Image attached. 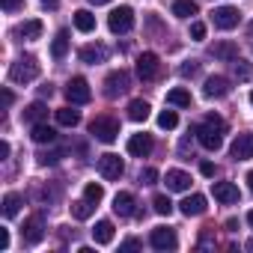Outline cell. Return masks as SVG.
Listing matches in <instances>:
<instances>
[{"label": "cell", "mask_w": 253, "mask_h": 253, "mask_svg": "<svg viewBox=\"0 0 253 253\" xmlns=\"http://www.w3.org/2000/svg\"><path fill=\"white\" fill-rule=\"evenodd\" d=\"M223 131H226V122H223L220 116H214V113H209L200 125H194V137H197L200 146L209 149V152H217V149L223 146Z\"/></svg>", "instance_id": "cell-1"}, {"label": "cell", "mask_w": 253, "mask_h": 253, "mask_svg": "<svg viewBox=\"0 0 253 253\" xmlns=\"http://www.w3.org/2000/svg\"><path fill=\"white\" fill-rule=\"evenodd\" d=\"M39 78V60L36 57H18L12 66H9V81L12 84H30Z\"/></svg>", "instance_id": "cell-2"}, {"label": "cell", "mask_w": 253, "mask_h": 253, "mask_svg": "<svg viewBox=\"0 0 253 253\" xmlns=\"http://www.w3.org/2000/svg\"><path fill=\"white\" fill-rule=\"evenodd\" d=\"M89 134L98 143H116V137H119V122L113 116H95L89 122Z\"/></svg>", "instance_id": "cell-3"}, {"label": "cell", "mask_w": 253, "mask_h": 253, "mask_svg": "<svg viewBox=\"0 0 253 253\" xmlns=\"http://www.w3.org/2000/svg\"><path fill=\"white\" fill-rule=\"evenodd\" d=\"M107 27H110V33H128L131 27H134V9L131 6H119V9H113L110 15H107Z\"/></svg>", "instance_id": "cell-4"}, {"label": "cell", "mask_w": 253, "mask_h": 253, "mask_svg": "<svg viewBox=\"0 0 253 253\" xmlns=\"http://www.w3.org/2000/svg\"><path fill=\"white\" fill-rule=\"evenodd\" d=\"M128 86H131V75L125 72V69H116V72H110L104 78V95L107 98H116L122 92H128Z\"/></svg>", "instance_id": "cell-5"}, {"label": "cell", "mask_w": 253, "mask_h": 253, "mask_svg": "<svg viewBox=\"0 0 253 253\" xmlns=\"http://www.w3.org/2000/svg\"><path fill=\"white\" fill-rule=\"evenodd\" d=\"M238 21H241V12L235 6H217L211 12V24L217 30H232V27H238Z\"/></svg>", "instance_id": "cell-6"}, {"label": "cell", "mask_w": 253, "mask_h": 253, "mask_svg": "<svg viewBox=\"0 0 253 253\" xmlns=\"http://www.w3.org/2000/svg\"><path fill=\"white\" fill-rule=\"evenodd\" d=\"M149 244H152L155 250H176V247H179L176 229H170V226H155L152 235H149Z\"/></svg>", "instance_id": "cell-7"}, {"label": "cell", "mask_w": 253, "mask_h": 253, "mask_svg": "<svg viewBox=\"0 0 253 253\" xmlns=\"http://www.w3.org/2000/svg\"><path fill=\"white\" fill-rule=\"evenodd\" d=\"M66 98H69L72 104H86V101L92 98L86 78H72V81L66 84Z\"/></svg>", "instance_id": "cell-8"}, {"label": "cell", "mask_w": 253, "mask_h": 253, "mask_svg": "<svg viewBox=\"0 0 253 253\" xmlns=\"http://www.w3.org/2000/svg\"><path fill=\"white\" fill-rule=\"evenodd\" d=\"M98 173H101L104 179H119V176L125 173V161H122L119 155L107 152V155H101V158H98Z\"/></svg>", "instance_id": "cell-9"}, {"label": "cell", "mask_w": 253, "mask_h": 253, "mask_svg": "<svg viewBox=\"0 0 253 253\" xmlns=\"http://www.w3.org/2000/svg\"><path fill=\"white\" fill-rule=\"evenodd\" d=\"M21 235H24V241H27V244H39V241L45 238V220H42V214L27 217V220H24V226H21Z\"/></svg>", "instance_id": "cell-10"}, {"label": "cell", "mask_w": 253, "mask_h": 253, "mask_svg": "<svg viewBox=\"0 0 253 253\" xmlns=\"http://www.w3.org/2000/svg\"><path fill=\"white\" fill-rule=\"evenodd\" d=\"M229 155H232V161H247V158H253V131L238 134V137L232 140V146H229Z\"/></svg>", "instance_id": "cell-11"}, {"label": "cell", "mask_w": 253, "mask_h": 253, "mask_svg": "<svg viewBox=\"0 0 253 253\" xmlns=\"http://www.w3.org/2000/svg\"><path fill=\"white\" fill-rule=\"evenodd\" d=\"M78 57H81V63H86V66H95V63H104V60L110 57V51H107V45H101V42H92V45H84V48L78 51Z\"/></svg>", "instance_id": "cell-12"}, {"label": "cell", "mask_w": 253, "mask_h": 253, "mask_svg": "<svg viewBox=\"0 0 253 253\" xmlns=\"http://www.w3.org/2000/svg\"><path fill=\"white\" fill-rule=\"evenodd\" d=\"M211 194H214V200L223 203V206H235V203L241 200L238 185H232V182H214V185H211Z\"/></svg>", "instance_id": "cell-13"}, {"label": "cell", "mask_w": 253, "mask_h": 253, "mask_svg": "<svg viewBox=\"0 0 253 253\" xmlns=\"http://www.w3.org/2000/svg\"><path fill=\"white\" fill-rule=\"evenodd\" d=\"M206 197L203 194H191V197H185L182 203H179V211L185 214V217H200V214H206Z\"/></svg>", "instance_id": "cell-14"}, {"label": "cell", "mask_w": 253, "mask_h": 253, "mask_svg": "<svg viewBox=\"0 0 253 253\" xmlns=\"http://www.w3.org/2000/svg\"><path fill=\"white\" fill-rule=\"evenodd\" d=\"M137 75H140V81H152L158 75V54H152V51L140 54L137 57Z\"/></svg>", "instance_id": "cell-15"}, {"label": "cell", "mask_w": 253, "mask_h": 253, "mask_svg": "<svg viewBox=\"0 0 253 253\" xmlns=\"http://www.w3.org/2000/svg\"><path fill=\"white\" fill-rule=\"evenodd\" d=\"M203 92H206V98H223L229 92V81L223 75H211V78H206Z\"/></svg>", "instance_id": "cell-16"}, {"label": "cell", "mask_w": 253, "mask_h": 253, "mask_svg": "<svg viewBox=\"0 0 253 253\" xmlns=\"http://www.w3.org/2000/svg\"><path fill=\"white\" fill-rule=\"evenodd\" d=\"M152 137L149 134H131L128 137V155H134V158H146L149 152H152Z\"/></svg>", "instance_id": "cell-17"}, {"label": "cell", "mask_w": 253, "mask_h": 253, "mask_svg": "<svg viewBox=\"0 0 253 253\" xmlns=\"http://www.w3.org/2000/svg\"><path fill=\"white\" fill-rule=\"evenodd\" d=\"M134 194L131 191H119L116 197H113V211L119 214V217H131L134 214Z\"/></svg>", "instance_id": "cell-18"}, {"label": "cell", "mask_w": 253, "mask_h": 253, "mask_svg": "<svg viewBox=\"0 0 253 253\" xmlns=\"http://www.w3.org/2000/svg\"><path fill=\"white\" fill-rule=\"evenodd\" d=\"M164 182H167V191H188L191 188V176L185 170H167Z\"/></svg>", "instance_id": "cell-19"}, {"label": "cell", "mask_w": 253, "mask_h": 253, "mask_svg": "<svg viewBox=\"0 0 253 253\" xmlns=\"http://www.w3.org/2000/svg\"><path fill=\"white\" fill-rule=\"evenodd\" d=\"M30 137H33V143H54V140H57V131L51 128L48 122H36Z\"/></svg>", "instance_id": "cell-20"}, {"label": "cell", "mask_w": 253, "mask_h": 253, "mask_svg": "<svg viewBox=\"0 0 253 253\" xmlns=\"http://www.w3.org/2000/svg\"><path fill=\"white\" fill-rule=\"evenodd\" d=\"M72 21H75V27H78L81 33H92V30H95V15H92L89 9H78V12L72 15Z\"/></svg>", "instance_id": "cell-21"}, {"label": "cell", "mask_w": 253, "mask_h": 253, "mask_svg": "<svg viewBox=\"0 0 253 253\" xmlns=\"http://www.w3.org/2000/svg\"><path fill=\"white\" fill-rule=\"evenodd\" d=\"M211 57H217V60H238V48H235V42H214L211 45Z\"/></svg>", "instance_id": "cell-22"}, {"label": "cell", "mask_w": 253, "mask_h": 253, "mask_svg": "<svg viewBox=\"0 0 253 253\" xmlns=\"http://www.w3.org/2000/svg\"><path fill=\"white\" fill-rule=\"evenodd\" d=\"M149 101H143V98H134L131 104H128V119L131 122H146L149 119Z\"/></svg>", "instance_id": "cell-23"}, {"label": "cell", "mask_w": 253, "mask_h": 253, "mask_svg": "<svg viewBox=\"0 0 253 253\" xmlns=\"http://www.w3.org/2000/svg\"><path fill=\"white\" fill-rule=\"evenodd\" d=\"M66 54H69V30H60L54 36V42H51V57L54 60H63Z\"/></svg>", "instance_id": "cell-24"}, {"label": "cell", "mask_w": 253, "mask_h": 253, "mask_svg": "<svg viewBox=\"0 0 253 253\" xmlns=\"http://www.w3.org/2000/svg\"><path fill=\"white\" fill-rule=\"evenodd\" d=\"M45 119H48V107L42 101H33L30 107H24V122L36 125V122H45Z\"/></svg>", "instance_id": "cell-25"}, {"label": "cell", "mask_w": 253, "mask_h": 253, "mask_svg": "<svg viewBox=\"0 0 253 253\" xmlns=\"http://www.w3.org/2000/svg\"><path fill=\"white\" fill-rule=\"evenodd\" d=\"M92 241L95 244H110L113 241V223L110 220H98L95 229H92Z\"/></svg>", "instance_id": "cell-26"}, {"label": "cell", "mask_w": 253, "mask_h": 253, "mask_svg": "<svg viewBox=\"0 0 253 253\" xmlns=\"http://www.w3.org/2000/svg\"><path fill=\"white\" fill-rule=\"evenodd\" d=\"M191 92L188 89H182V86H176V89H170L167 92V104H173V107H191Z\"/></svg>", "instance_id": "cell-27"}, {"label": "cell", "mask_w": 253, "mask_h": 253, "mask_svg": "<svg viewBox=\"0 0 253 253\" xmlns=\"http://www.w3.org/2000/svg\"><path fill=\"white\" fill-rule=\"evenodd\" d=\"M92 211H95V203H89L86 197L78 200V203H72V217L75 220H86V217H92Z\"/></svg>", "instance_id": "cell-28"}, {"label": "cell", "mask_w": 253, "mask_h": 253, "mask_svg": "<svg viewBox=\"0 0 253 253\" xmlns=\"http://www.w3.org/2000/svg\"><path fill=\"white\" fill-rule=\"evenodd\" d=\"M57 122L63 125V128H75V125L81 122V113L75 107H60L57 110Z\"/></svg>", "instance_id": "cell-29"}, {"label": "cell", "mask_w": 253, "mask_h": 253, "mask_svg": "<svg viewBox=\"0 0 253 253\" xmlns=\"http://www.w3.org/2000/svg\"><path fill=\"white\" fill-rule=\"evenodd\" d=\"M173 15L176 18H191V15H197V3L194 0H173Z\"/></svg>", "instance_id": "cell-30"}, {"label": "cell", "mask_w": 253, "mask_h": 253, "mask_svg": "<svg viewBox=\"0 0 253 253\" xmlns=\"http://www.w3.org/2000/svg\"><path fill=\"white\" fill-rule=\"evenodd\" d=\"M18 36H24V39H39V36H42V21H39V18L24 21V24L18 27Z\"/></svg>", "instance_id": "cell-31"}, {"label": "cell", "mask_w": 253, "mask_h": 253, "mask_svg": "<svg viewBox=\"0 0 253 253\" xmlns=\"http://www.w3.org/2000/svg\"><path fill=\"white\" fill-rule=\"evenodd\" d=\"M21 209V197L18 194H6L3 197V217H15Z\"/></svg>", "instance_id": "cell-32"}, {"label": "cell", "mask_w": 253, "mask_h": 253, "mask_svg": "<svg viewBox=\"0 0 253 253\" xmlns=\"http://www.w3.org/2000/svg\"><path fill=\"white\" fill-rule=\"evenodd\" d=\"M158 125H161L164 131H173L176 125H179V116H176V110H161V113H158Z\"/></svg>", "instance_id": "cell-33"}, {"label": "cell", "mask_w": 253, "mask_h": 253, "mask_svg": "<svg viewBox=\"0 0 253 253\" xmlns=\"http://www.w3.org/2000/svg\"><path fill=\"white\" fill-rule=\"evenodd\" d=\"M152 209H155L158 214H164V217L173 214V203H170V197H164V194H158V197L152 200Z\"/></svg>", "instance_id": "cell-34"}, {"label": "cell", "mask_w": 253, "mask_h": 253, "mask_svg": "<svg viewBox=\"0 0 253 253\" xmlns=\"http://www.w3.org/2000/svg\"><path fill=\"white\" fill-rule=\"evenodd\" d=\"M84 197H86L89 203H95V206H98V203L104 200V188H101V185H95V182H89V185L84 188Z\"/></svg>", "instance_id": "cell-35"}, {"label": "cell", "mask_w": 253, "mask_h": 253, "mask_svg": "<svg viewBox=\"0 0 253 253\" xmlns=\"http://www.w3.org/2000/svg\"><path fill=\"white\" fill-rule=\"evenodd\" d=\"M250 75H253L250 63H244V60H235V78H238V81H247Z\"/></svg>", "instance_id": "cell-36"}, {"label": "cell", "mask_w": 253, "mask_h": 253, "mask_svg": "<svg viewBox=\"0 0 253 253\" xmlns=\"http://www.w3.org/2000/svg\"><path fill=\"white\" fill-rule=\"evenodd\" d=\"M197 72H200V63H197V60H188V63L179 69V75H182V78H194Z\"/></svg>", "instance_id": "cell-37"}, {"label": "cell", "mask_w": 253, "mask_h": 253, "mask_svg": "<svg viewBox=\"0 0 253 253\" xmlns=\"http://www.w3.org/2000/svg\"><path fill=\"white\" fill-rule=\"evenodd\" d=\"M60 158H63V152H60V149H57V152H42V155H39V164H42V167H48V164H57Z\"/></svg>", "instance_id": "cell-38"}, {"label": "cell", "mask_w": 253, "mask_h": 253, "mask_svg": "<svg viewBox=\"0 0 253 253\" xmlns=\"http://www.w3.org/2000/svg\"><path fill=\"white\" fill-rule=\"evenodd\" d=\"M140 182H143V185H155V182H158V170H155V167L140 170Z\"/></svg>", "instance_id": "cell-39"}, {"label": "cell", "mask_w": 253, "mask_h": 253, "mask_svg": "<svg viewBox=\"0 0 253 253\" xmlns=\"http://www.w3.org/2000/svg\"><path fill=\"white\" fill-rule=\"evenodd\" d=\"M191 36H194L197 42H203V39H206V24H203V21H194V24H191Z\"/></svg>", "instance_id": "cell-40"}, {"label": "cell", "mask_w": 253, "mask_h": 253, "mask_svg": "<svg viewBox=\"0 0 253 253\" xmlns=\"http://www.w3.org/2000/svg\"><path fill=\"white\" fill-rule=\"evenodd\" d=\"M0 6H3V12H18L24 6V0H0Z\"/></svg>", "instance_id": "cell-41"}, {"label": "cell", "mask_w": 253, "mask_h": 253, "mask_svg": "<svg viewBox=\"0 0 253 253\" xmlns=\"http://www.w3.org/2000/svg\"><path fill=\"white\" fill-rule=\"evenodd\" d=\"M119 250H122V253H128V250H140V241H137V238H125V241L119 244Z\"/></svg>", "instance_id": "cell-42"}, {"label": "cell", "mask_w": 253, "mask_h": 253, "mask_svg": "<svg viewBox=\"0 0 253 253\" xmlns=\"http://www.w3.org/2000/svg\"><path fill=\"white\" fill-rule=\"evenodd\" d=\"M0 250H9V229H0Z\"/></svg>", "instance_id": "cell-43"}, {"label": "cell", "mask_w": 253, "mask_h": 253, "mask_svg": "<svg viewBox=\"0 0 253 253\" xmlns=\"http://www.w3.org/2000/svg\"><path fill=\"white\" fill-rule=\"evenodd\" d=\"M200 173L211 179V176H214V164H211V161H203V164H200Z\"/></svg>", "instance_id": "cell-44"}, {"label": "cell", "mask_w": 253, "mask_h": 253, "mask_svg": "<svg viewBox=\"0 0 253 253\" xmlns=\"http://www.w3.org/2000/svg\"><path fill=\"white\" fill-rule=\"evenodd\" d=\"M179 155H182V158H188V155H191V140H188V137L179 143Z\"/></svg>", "instance_id": "cell-45"}, {"label": "cell", "mask_w": 253, "mask_h": 253, "mask_svg": "<svg viewBox=\"0 0 253 253\" xmlns=\"http://www.w3.org/2000/svg\"><path fill=\"white\" fill-rule=\"evenodd\" d=\"M12 101H15L12 89H3V107H12Z\"/></svg>", "instance_id": "cell-46"}, {"label": "cell", "mask_w": 253, "mask_h": 253, "mask_svg": "<svg viewBox=\"0 0 253 253\" xmlns=\"http://www.w3.org/2000/svg\"><path fill=\"white\" fill-rule=\"evenodd\" d=\"M200 247H214V241L209 238V232H203V238H200Z\"/></svg>", "instance_id": "cell-47"}, {"label": "cell", "mask_w": 253, "mask_h": 253, "mask_svg": "<svg viewBox=\"0 0 253 253\" xmlns=\"http://www.w3.org/2000/svg\"><path fill=\"white\" fill-rule=\"evenodd\" d=\"M9 152H12V149H9V143L3 140V143H0V158H9Z\"/></svg>", "instance_id": "cell-48"}, {"label": "cell", "mask_w": 253, "mask_h": 253, "mask_svg": "<svg viewBox=\"0 0 253 253\" xmlns=\"http://www.w3.org/2000/svg\"><path fill=\"white\" fill-rule=\"evenodd\" d=\"M54 92V86L51 84H45V86H39V95H51Z\"/></svg>", "instance_id": "cell-49"}, {"label": "cell", "mask_w": 253, "mask_h": 253, "mask_svg": "<svg viewBox=\"0 0 253 253\" xmlns=\"http://www.w3.org/2000/svg\"><path fill=\"white\" fill-rule=\"evenodd\" d=\"M57 3H60V0H42V6H48V9H54Z\"/></svg>", "instance_id": "cell-50"}, {"label": "cell", "mask_w": 253, "mask_h": 253, "mask_svg": "<svg viewBox=\"0 0 253 253\" xmlns=\"http://www.w3.org/2000/svg\"><path fill=\"white\" fill-rule=\"evenodd\" d=\"M92 6H104V3H110V0H89Z\"/></svg>", "instance_id": "cell-51"}, {"label": "cell", "mask_w": 253, "mask_h": 253, "mask_svg": "<svg viewBox=\"0 0 253 253\" xmlns=\"http://www.w3.org/2000/svg\"><path fill=\"white\" fill-rule=\"evenodd\" d=\"M247 185H250V191H253V170L247 173Z\"/></svg>", "instance_id": "cell-52"}, {"label": "cell", "mask_w": 253, "mask_h": 253, "mask_svg": "<svg viewBox=\"0 0 253 253\" xmlns=\"http://www.w3.org/2000/svg\"><path fill=\"white\" fill-rule=\"evenodd\" d=\"M244 247H247V250L253 253V238H247V244H244Z\"/></svg>", "instance_id": "cell-53"}, {"label": "cell", "mask_w": 253, "mask_h": 253, "mask_svg": "<svg viewBox=\"0 0 253 253\" xmlns=\"http://www.w3.org/2000/svg\"><path fill=\"white\" fill-rule=\"evenodd\" d=\"M247 223H250V226H253V211H247Z\"/></svg>", "instance_id": "cell-54"}, {"label": "cell", "mask_w": 253, "mask_h": 253, "mask_svg": "<svg viewBox=\"0 0 253 253\" xmlns=\"http://www.w3.org/2000/svg\"><path fill=\"white\" fill-rule=\"evenodd\" d=\"M250 104H253V89H250Z\"/></svg>", "instance_id": "cell-55"}, {"label": "cell", "mask_w": 253, "mask_h": 253, "mask_svg": "<svg viewBox=\"0 0 253 253\" xmlns=\"http://www.w3.org/2000/svg\"><path fill=\"white\" fill-rule=\"evenodd\" d=\"M250 33H253V21H250Z\"/></svg>", "instance_id": "cell-56"}]
</instances>
